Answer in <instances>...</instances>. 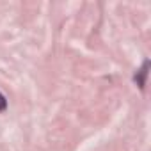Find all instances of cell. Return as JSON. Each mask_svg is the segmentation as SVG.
<instances>
[{
  "mask_svg": "<svg viewBox=\"0 0 151 151\" xmlns=\"http://www.w3.org/2000/svg\"><path fill=\"white\" fill-rule=\"evenodd\" d=\"M147 60L144 62V66H142V69H140V78H139V86L140 87H144V77H146V75H147Z\"/></svg>",
  "mask_w": 151,
  "mask_h": 151,
  "instance_id": "1",
  "label": "cell"
},
{
  "mask_svg": "<svg viewBox=\"0 0 151 151\" xmlns=\"http://www.w3.org/2000/svg\"><path fill=\"white\" fill-rule=\"evenodd\" d=\"M6 107H7V100H6V96L2 93H0V112L6 110Z\"/></svg>",
  "mask_w": 151,
  "mask_h": 151,
  "instance_id": "2",
  "label": "cell"
}]
</instances>
